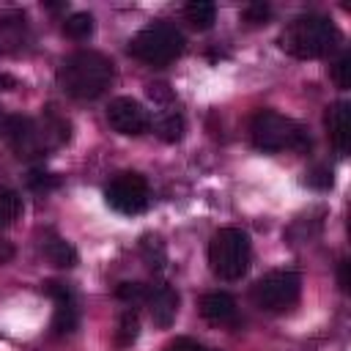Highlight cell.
Wrapping results in <instances>:
<instances>
[{"label": "cell", "mask_w": 351, "mask_h": 351, "mask_svg": "<svg viewBox=\"0 0 351 351\" xmlns=\"http://www.w3.org/2000/svg\"><path fill=\"white\" fill-rule=\"evenodd\" d=\"M250 140L263 154L277 151H310V134L296 121L274 112V110H258L250 121Z\"/></svg>", "instance_id": "277c9868"}, {"label": "cell", "mask_w": 351, "mask_h": 351, "mask_svg": "<svg viewBox=\"0 0 351 351\" xmlns=\"http://www.w3.org/2000/svg\"><path fill=\"white\" fill-rule=\"evenodd\" d=\"M145 304H148L151 321H154L159 329H167V326L176 321V315H178V293H176L170 285H165V282L148 285Z\"/></svg>", "instance_id": "8fae6325"}, {"label": "cell", "mask_w": 351, "mask_h": 351, "mask_svg": "<svg viewBox=\"0 0 351 351\" xmlns=\"http://www.w3.org/2000/svg\"><path fill=\"white\" fill-rule=\"evenodd\" d=\"M140 255L145 261V266L151 271H162L165 263H167V250H165V241L156 236V233H145L140 239Z\"/></svg>", "instance_id": "5bb4252c"}, {"label": "cell", "mask_w": 351, "mask_h": 351, "mask_svg": "<svg viewBox=\"0 0 351 351\" xmlns=\"http://www.w3.org/2000/svg\"><path fill=\"white\" fill-rule=\"evenodd\" d=\"M340 41L335 22L324 14H302L285 25L280 33V47L299 60H315L329 55Z\"/></svg>", "instance_id": "7a4b0ae2"}, {"label": "cell", "mask_w": 351, "mask_h": 351, "mask_svg": "<svg viewBox=\"0 0 351 351\" xmlns=\"http://www.w3.org/2000/svg\"><path fill=\"white\" fill-rule=\"evenodd\" d=\"M332 77H335L337 88H343V90L351 88V52H343V55H340V60H337L335 69H332Z\"/></svg>", "instance_id": "603a6c76"}, {"label": "cell", "mask_w": 351, "mask_h": 351, "mask_svg": "<svg viewBox=\"0 0 351 351\" xmlns=\"http://www.w3.org/2000/svg\"><path fill=\"white\" fill-rule=\"evenodd\" d=\"M200 315L208 324H228L236 318V302L225 291H211L200 299Z\"/></svg>", "instance_id": "7c38bea8"}, {"label": "cell", "mask_w": 351, "mask_h": 351, "mask_svg": "<svg viewBox=\"0 0 351 351\" xmlns=\"http://www.w3.org/2000/svg\"><path fill=\"white\" fill-rule=\"evenodd\" d=\"M184 16H186V22L192 27L208 30L214 25V19H217V5L208 3V0H192V3L184 5Z\"/></svg>", "instance_id": "9a60e30c"}, {"label": "cell", "mask_w": 351, "mask_h": 351, "mask_svg": "<svg viewBox=\"0 0 351 351\" xmlns=\"http://www.w3.org/2000/svg\"><path fill=\"white\" fill-rule=\"evenodd\" d=\"M44 258H47L52 266H58V269H74L77 261H80L74 244L66 241V239H58V236H52V239L44 241Z\"/></svg>", "instance_id": "4fadbf2b"}, {"label": "cell", "mask_w": 351, "mask_h": 351, "mask_svg": "<svg viewBox=\"0 0 351 351\" xmlns=\"http://www.w3.org/2000/svg\"><path fill=\"white\" fill-rule=\"evenodd\" d=\"M302 277L291 269H274L252 285V302L266 313H285L299 302Z\"/></svg>", "instance_id": "52a82bcc"}, {"label": "cell", "mask_w": 351, "mask_h": 351, "mask_svg": "<svg viewBox=\"0 0 351 351\" xmlns=\"http://www.w3.org/2000/svg\"><path fill=\"white\" fill-rule=\"evenodd\" d=\"M304 184H307L310 189L326 192V189H332V184H335V173H332V167L318 165V167H313V170L304 173Z\"/></svg>", "instance_id": "44dd1931"}, {"label": "cell", "mask_w": 351, "mask_h": 351, "mask_svg": "<svg viewBox=\"0 0 351 351\" xmlns=\"http://www.w3.org/2000/svg\"><path fill=\"white\" fill-rule=\"evenodd\" d=\"M5 118H8V115H5V112H3V107H0V132L5 129Z\"/></svg>", "instance_id": "d6a6232c"}, {"label": "cell", "mask_w": 351, "mask_h": 351, "mask_svg": "<svg viewBox=\"0 0 351 351\" xmlns=\"http://www.w3.org/2000/svg\"><path fill=\"white\" fill-rule=\"evenodd\" d=\"M80 324V315H77V307H74V299H63V302H55V313H52V332L55 335H71Z\"/></svg>", "instance_id": "2e32d148"}, {"label": "cell", "mask_w": 351, "mask_h": 351, "mask_svg": "<svg viewBox=\"0 0 351 351\" xmlns=\"http://www.w3.org/2000/svg\"><path fill=\"white\" fill-rule=\"evenodd\" d=\"M11 258H14V244L5 241V239H0V263H8Z\"/></svg>", "instance_id": "f546056e"}, {"label": "cell", "mask_w": 351, "mask_h": 351, "mask_svg": "<svg viewBox=\"0 0 351 351\" xmlns=\"http://www.w3.org/2000/svg\"><path fill=\"white\" fill-rule=\"evenodd\" d=\"M44 5H47L49 11H60V8H63V3H44Z\"/></svg>", "instance_id": "1f68e13d"}, {"label": "cell", "mask_w": 351, "mask_h": 351, "mask_svg": "<svg viewBox=\"0 0 351 351\" xmlns=\"http://www.w3.org/2000/svg\"><path fill=\"white\" fill-rule=\"evenodd\" d=\"M250 258L252 244L241 228H219L208 241V266L225 282L241 280L250 269Z\"/></svg>", "instance_id": "5b68a950"}, {"label": "cell", "mask_w": 351, "mask_h": 351, "mask_svg": "<svg viewBox=\"0 0 351 351\" xmlns=\"http://www.w3.org/2000/svg\"><path fill=\"white\" fill-rule=\"evenodd\" d=\"M203 346L197 343V340H192V337H176V340H170L167 346H165V351H200Z\"/></svg>", "instance_id": "83f0119b"}, {"label": "cell", "mask_w": 351, "mask_h": 351, "mask_svg": "<svg viewBox=\"0 0 351 351\" xmlns=\"http://www.w3.org/2000/svg\"><path fill=\"white\" fill-rule=\"evenodd\" d=\"M44 293H47V296H52V302H63V299H74V293H71V288H69L66 282H58V280H49V282H44Z\"/></svg>", "instance_id": "484cf974"}, {"label": "cell", "mask_w": 351, "mask_h": 351, "mask_svg": "<svg viewBox=\"0 0 351 351\" xmlns=\"http://www.w3.org/2000/svg\"><path fill=\"white\" fill-rule=\"evenodd\" d=\"M148 96H151V99H156V101H165V99H170L173 93L167 90V85L156 82V85H148Z\"/></svg>", "instance_id": "f1b7e54d"}, {"label": "cell", "mask_w": 351, "mask_h": 351, "mask_svg": "<svg viewBox=\"0 0 351 351\" xmlns=\"http://www.w3.org/2000/svg\"><path fill=\"white\" fill-rule=\"evenodd\" d=\"M19 156H44L49 148L69 140V123L58 118L55 112H47V118L33 121L25 115H8L3 129Z\"/></svg>", "instance_id": "3957f363"}, {"label": "cell", "mask_w": 351, "mask_h": 351, "mask_svg": "<svg viewBox=\"0 0 351 351\" xmlns=\"http://www.w3.org/2000/svg\"><path fill=\"white\" fill-rule=\"evenodd\" d=\"M14 88H16V80L8 74H0V90H14Z\"/></svg>", "instance_id": "4dcf8cb0"}, {"label": "cell", "mask_w": 351, "mask_h": 351, "mask_svg": "<svg viewBox=\"0 0 351 351\" xmlns=\"http://www.w3.org/2000/svg\"><path fill=\"white\" fill-rule=\"evenodd\" d=\"M337 285H340L343 293L351 291V261H348V258H343V261L337 263Z\"/></svg>", "instance_id": "4316f807"}, {"label": "cell", "mask_w": 351, "mask_h": 351, "mask_svg": "<svg viewBox=\"0 0 351 351\" xmlns=\"http://www.w3.org/2000/svg\"><path fill=\"white\" fill-rule=\"evenodd\" d=\"M200 351H211V348H200Z\"/></svg>", "instance_id": "836d02e7"}, {"label": "cell", "mask_w": 351, "mask_h": 351, "mask_svg": "<svg viewBox=\"0 0 351 351\" xmlns=\"http://www.w3.org/2000/svg\"><path fill=\"white\" fill-rule=\"evenodd\" d=\"M115 74V63L96 49H77L71 52L60 69H58V85L63 88L66 96L77 101H90L101 96Z\"/></svg>", "instance_id": "6da1fadb"}, {"label": "cell", "mask_w": 351, "mask_h": 351, "mask_svg": "<svg viewBox=\"0 0 351 351\" xmlns=\"http://www.w3.org/2000/svg\"><path fill=\"white\" fill-rule=\"evenodd\" d=\"M241 16H244V22H250V25H261V22H266V19L271 16V8H269L266 3H250V5H244Z\"/></svg>", "instance_id": "d4e9b609"}, {"label": "cell", "mask_w": 351, "mask_h": 351, "mask_svg": "<svg viewBox=\"0 0 351 351\" xmlns=\"http://www.w3.org/2000/svg\"><path fill=\"white\" fill-rule=\"evenodd\" d=\"M137 337H140V315H137V310H123L121 318H118L115 343H118L121 348H129Z\"/></svg>", "instance_id": "ac0fdd59"}, {"label": "cell", "mask_w": 351, "mask_h": 351, "mask_svg": "<svg viewBox=\"0 0 351 351\" xmlns=\"http://www.w3.org/2000/svg\"><path fill=\"white\" fill-rule=\"evenodd\" d=\"M115 296H118L121 302H129V304H137V302H143V304H145L148 285H145V282H118Z\"/></svg>", "instance_id": "7402d4cb"}, {"label": "cell", "mask_w": 351, "mask_h": 351, "mask_svg": "<svg viewBox=\"0 0 351 351\" xmlns=\"http://www.w3.org/2000/svg\"><path fill=\"white\" fill-rule=\"evenodd\" d=\"M63 33H66L69 38H74V41L88 38V36L93 33V16H90L88 11H74V14H69L66 22H63Z\"/></svg>", "instance_id": "ffe728a7"}, {"label": "cell", "mask_w": 351, "mask_h": 351, "mask_svg": "<svg viewBox=\"0 0 351 351\" xmlns=\"http://www.w3.org/2000/svg\"><path fill=\"white\" fill-rule=\"evenodd\" d=\"M107 206L118 214L134 217L148 208V181L140 173H121L115 176L104 189Z\"/></svg>", "instance_id": "ba28073f"}, {"label": "cell", "mask_w": 351, "mask_h": 351, "mask_svg": "<svg viewBox=\"0 0 351 351\" xmlns=\"http://www.w3.org/2000/svg\"><path fill=\"white\" fill-rule=\"evenodd\" d=\"M154 129H156L159 140H165V143H178V140L184 137L186 123H184V115H181V112H165V115L156 121Z\"/></svg>", "instance_id": "d6986e66"}, {"label": "cell", "mask_w": 351, "mask_h": 351, "mask_svg": "<svg viewBox=\"0 0 351 351\" xmlns=\"http://www.w3.org/2000/svg\"><path fill=\"white\" fill-rule=\"evenodd\" d=\"M107 123H110L118 134H123V137H140V134L148 132L151 118H148V110H145L137 99H132V96H118V99H112L110 107H107Z\"/></svg>", "instance_id": "9c48e42d"}, {"label": "cell", "mask_w": 351, "mask_h": 351, "mask_svg": "<svg viewBox=\"0 0 351 351\" xmlns=\"http://www.w3.org/2000/svg\"><path fill=\"white\" fill-rule=\"evenodd\" d=\"M25 211V203H22V195L14 192V189H0V230L14 225Z\"/></svg>", "instance_id": "e0dca14e"}, {"label": "cell", "mask_w": 351, "mask_h": 351, "mask_svg": "<svg viewBox=\"0 0 351 351\" xmlns=\"http://www.w3.org/2000/svg\"><path fill=\"white\" fill-rule=\"evenodd\" d=\"M186 47V38L184 33L170 25V22H154L148 27H143L132 44H129V52L143 60L145 66H154V69H162L167 63H173Z\"/></svg>", "instance_id": "8992f818"}, {"label": "cell", "mask_w": 351, "mask_h": 351, "mask_svg": "<svg viewBox=\"0 0 351 351\" xmlns=\"http://www.w3.org/2000/svg\"><path fill=\"white\" fill-rule=\"evenodd\" d=\"M60 184V178L55 173H44V170H33L27 176V186L36 189V192H47V189H55Z\"/></svg>", "instance_id": "cb8c5ba5"}, {"label": "cell", "mask_w": 351, "mask_h": 351, "mask_svg": "<svg viewBox=\"0 0 351 351\" xmlns=\"http://www.w3.org/2000/svg\"><path fill=\"white\" fill-rule=\"evenodd\" d=\"M324 123L329 132V143L340 156L351 151V104L348 101H335L324 112Z\"/></svg>", "instance_id": "30bf717a"}]
</instances>
